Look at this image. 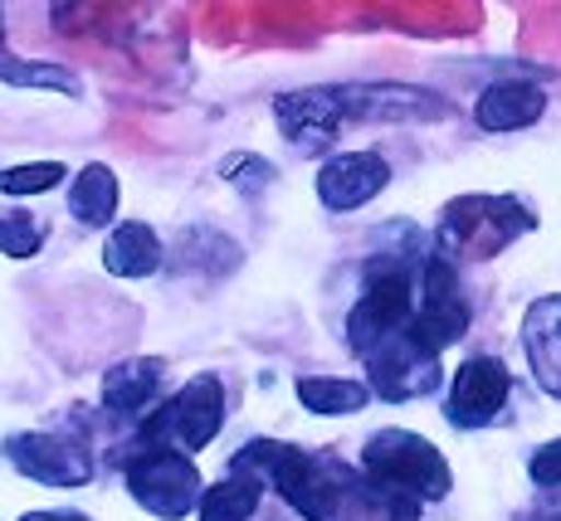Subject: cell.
Returning <instances> with one entry per match:
<instances>
[{
  "instance_id": "obj_8",
  "label": "cell",
  "mask_w": 561,
  "mask_h": 521,
  "mask_svg": "<svg viewBox=\"0 0 561 521\" xmlns=\"http://www.w3.org/2000/svg\"><path fill=\"white\" fill-rule=\"evenodd\" d=\"M5 459L15 463L30 483H45V487H83L93 477L89 449L64 439V433H10Z\"/></svg>"
},
{
  "instance_id": "obj_20",
  "label": "cell",
  "mask_w": 561,
  "mask_h": 521,
  "mask_svg": "<svg viewBox=\"0 0 561 521\" xmlns=\"http://www.w3.org/2000/svg\"><path fill=\"white\" fill-rule=\"evenodd\" d=\"M5 35V25H0ZM0 83H15V89H54V93H79V79L59 63H25L0 45Z\"/></svg>"
},
{
  "instance_id": "obj_12",
  "label": "cell",
  "mask_w": 561,
  "mask_h": 521,
  "mask_svg": "<svg viewBox=\"0 0 561 521\" xmlns=\"http://www.w3.org/2000/svg\"><path fill=\"white\" fill-rule=\"evenodd\" d=\"M386 181H391V166L376 151H342V157H332L322 166L318 195L328 210H357V205L386 190Z\"/></svg>"
},
{
  "instance_id": "obj_9",
  "label": "cell",
  "mask_w": 561,
  "mask_h": 521,
  "mask_svg": "<svg viewBox=\"0 0 561 521\" xmlns=\"http://www.w3.org/2000/svg\"><path fill=\"white\" fill-rule=\"evenodd\" d=\"M366 371L381 400H420L439 385V356H430L415 336L401 332L366 356Z\"/></svg>"
},
{
  "instance_id": "obj_6",
  "label": "cell",
  "mask_w": 561,
  "mask_h": 521,
  "mask_svg": "<svg viewBox=\"0 0 561 521\" xmlns=\"http://www.w3.org/2000/svg\"><path fill=\"white\" fill-rule=\"evenodd\" d=\"M405 332L415 336L430 356H439L445 346H455L459 336L469 332V302H463L459 274L445 254H430L425 268H420V308Z\"/></svg>"
},
{
  "instance_id": "obj_4",
  "label": "cell",
  "mask_w": 561,
  "mask_h": 521,
  "mask_svg": "<svg viewBox=\"0 0 561 521\" xmlns=\"http://www.w3.org/2000/svg\"><path fill=\"white\" fill-rule=\"evenodd\" d=\"M220 425H225V385L215 375H196L186 390H176L167 405L147 415L142 443L147 449L196 453L220 433Z\"/></svg>"
},
{
  "instance_id": "obj_7",
  "label": "cell",
  "mask_w": 561,
  "mask_h": 521,
  "mask_svg": "<svg viewBox=\"0 0 561 521\" xmlns=\"http://www.w3.org/2000/svg\"><path fill=\"white\" fill-rule=\"evenodd\" d=\"M337 107L342 123L357 117V123H439L449 117V103L430 89H405V83H342Z\"/></svg>"
},
{
  "instance_id": "obj_1",
  "label": "cell",
  "mask_w": 561,
  "mask_h": 521,
  "mask_svg": "<svg viewBox=\"0 0 561 521\" xmlns=\"http://www.w3.org/2000/svg\"><path fill=\"white\" fill-rule=\"evenodd\" d=\"M362 477L381 497H410V502H439L449 493V463L430 439L410 429H381L362 449Z\"/></svg>"
},
{
  "instance_id": "obj_22",
  "label": "cell",
  "mask_w": 561,
  "mask_h": 521,
  "mask_svg": "<svg viewBox=\"0 0 561 521\" xmlns=\"http://www.w3.org/2000/svg\"><path fill=\"white\" fill-rule=\"evenodd\" d=\"M45 244V224L30 220V215H0V254L10 258H30Z\"/></svg>"
},
{
  "instance_id": "obj_24",
  "label": "cell",
  "mask_w": 561,
  "mask_h": 521,
  "mask_svg": "<svg viewBox=\"0 0 561 521\" xmlns=\"http://www.w3.org/2000/svg\"><path fill=\"white\" fill-rule=\"evenodd\" d=\"M20 521H89V517H79V512H30Z\"/></svg>"
},
{
  "instance_id": "obj_15",
  "label": "cell",
  "mask_w": 561,
  "mask_h": 521,
  "mask_svg": "<svg viewBox=\"0 0 561 521\" xmlns=\"http://www.w3.org/2000/svg\"><path fill=\"white\" fill-rule=\"evenodd\" d=\"M161 371H167L161 356H137V361L113 366V371L103 375L107 409H113V415H142V409L152 405L157 385H161Z\"/></svg>"
},
{
  "instance_id": "obj_2",
  "label": "cell",
  "mask_w": 561,
  "mask_h": 521,
  "mask_svg": "<svg viewBox=\"0 0 561 521\" xmlns=\"http://www.w3.org/2000/svg\"><path fill=\"white\" fill-rule=\"evenodd\" d=\"M533 215L513 195H463L439 220V254L449 258H493L513 244L517 234L533 230Z\"/></svg>"
},
{
  "instance_id": "obj_3",
  "label": "cell",
  "mask_w": 561,
  "mask_h": 521,
  "mask_svg": "<svg viewBox=\"0 0 561 521\" xmlns=\"http://www.w3.org/2000/svg\"><path fill=\"white\" fill-rule=\"evenodd\" d=\"M410 322H415V274L401 264H376L366 274L357 308L347 312V346L366 361L376 346L401 336Z\"/></svg>"
},
{
  "instance_id": "obj_25",
  "label": "cell",
  "mask_w": 561,
  "mask_h": 521,
  "mask_svg": "<svg viewBox=\"0 0 561 521\" xmlns=\"http://www.w3.org/2000/svg\"><path fill=\"white\" fill-rule=\"evenodd\" d=\"M547 521H561V507H557V512H552V517H547Z\"/></svg>"
},
{
  "instance_id": "obj_13",
  "label": "cell",
  "mask_w": 561,
  "mask_h": 521,
  "mask_svg": "<svg viewBox=\"0 0 561 521\" xmlns=\"http://www.w3.org/2000/svg\"><path fill=\"white\" fill-rule=\"evenodd\" d=\"M523 346H527V361H533L537 385L561 400V298H542L527 308Z\"/></svg>"
},
{
  "instance_id": "obj_14",
  "label": "cell",
  "mask_w": 561,
  "mask_h": 521,
  "mask_svg": "<svg viewBox=\"0 0 561 521\" xmlns=\"http://www.w3.org/2000/svg\"><path fill=\"white\" fill-rule=\"evenodd\" d=\"M542 113H547V93L537 89V83H493V89L479 97V107H473L479 127H489V132L533 127Z\"/></svg>"
},
{
  "instance_id": "obj_18",
  "label": "cell",
  "mask_w": 561,
  "mask_h": 521,
  "mask_svg": "<svg viewBox=\"0 0 561 521\" xmlns=\"http://www.w3.org/2000/svg\"><path fill=\"white\" fill-rule=\"evenodd\" d=\"M69 210L79 215L83 224H93V230L113 220V210H117V176H113V166H103V161L83 166L79 181H73V190H69Z\"/></svg>"
},
{
  "instance_id": "obj_10",
  "label": "cell",
  "mask_w": 561,
  "mask_h": 521,
  "mask_svg": "<svg viewBox=\"0 0 561 521\" xmlns=\"http://www.w3.org/2000/svg\"><path fill=\"white\" fill-rule=\"evenodd\" d=\"M508 366L493 356H473L459 366L455 390H449V425L455 429H483L499 419V409L508 405Z\"/></svg>"
},
{
  "instance_id": "obj_5",
  "label": "cell",
  "mask_w": 561,
  "mask_h": 521,
  "mask_svg": "<svg viewBox=\"0 0 561 521\" xmlns=\"http://www.w3.org/2000/svg\"><path fill=\"white\" fill-rule=\"evenodd\" d=\"M127 487H133L137 507H147L161 521H181L205 502L196 463H191V453L176 449H147L142 443V453L127 463Z\"/></svg>"
},
{
  "instance_id": "obj_19",
  "label": "cell",
  "mask_w": 561,
  "mask_h": 521,
  "mask_svg": "<svg viewBox=\"0 0 561 521\" xmlns=\"http://www.w3.org/2000/svg\"><path fill=\"white\" fill-rule=\"evenodd\" d=\"M298 400L312 415H357V409H366V385L337 375H304L298 380Z\"/></svg>"
},
{
  "instance_id": "obj_17",
  "label": "cell",
  "mask_w": 561,
  "mask_h": 521,
  "mask_svg": "<svg viewBox=\"0 0 561 521\" xmlns=\"http://www.w3.org/2000/svg\"><path fill=\"white\" fill-rule=\"evenodd\" d=\"M264 502V477L230 468L220 477V487H210L201 502V521H250Z\"/></svg>"
},
{
  "instance_id": "obj_23",
  "label": "cell",
  "mask_w": 561,
  "mask_h": 521,
  "mask_svg": "<svg viewBox=\"0 0 561 521\" xmlns=\"http://www.w3.org/2000/svg\"><path fill=\"white\" fill-rule=\"evenodd\" d=\"M527 473H533L537 487H561V439L542 443V449L533 453V463H527Z\"/></svg>"
},
{
  "instance_id": "obj_11",
  "label": "cell",
  "mask_w": 561,
  "mask_h": 521,
  "mask_svg": "<svg viewBox=\"0 0 561 521\" xmlns=\"http://www.w3.org/2000/svg\"><path fill=\"white\" fill-rule=\"evenodd\" d=\"M274 117H278V132H284L298 151H322L342 127V107H337V93L332 89L284 93L274 103Z\"/></svg>"
},
{
  "instance_id": "obj_21",
  "label": "cell",
  "mask_w": 561,
  "mask_h": 521,
  "mask_svg": "<svg viewBox=\"0 0 561 521\" xmlns=\"http://www.w3.org/2000/svg\"><path fill=\"white\" fill-rule=\"evenodd\" d=\"M59 181H64L59 161H30V166L0 171V190L5 195H39V190H54Z\"/></svg>"
},
{
  "instance_id": "obj_16",
  "label": "cell",
  "mask_w": 561,
  "mask_h": 521,
  "mask_svg": "<svg viewBox=\"0 0 561 521\" xmlns=\"http://www.w3.org/2000/svg\"><path fill=\"white\" fill-rule=\"evenodd\" d=\"M103 268L117 278H147L161 268V239L157 230H147L142 220H127L107 234V248H103Z\"/></svg>"
}]
</instances>
